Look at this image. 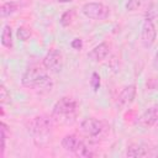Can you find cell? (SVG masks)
I'll return each instance as SVG.
<instances>
[{"label": "cell", "instance_id": "1", "mask_svg": "<svg viewBox=\"0 0 158 158\" xmlns=\"http://www.w3.org/2000/svg\"><path fill=\"white\" fill-rule=\"evenodd\" d=\"M47 72L48 70L44 67L42 68L40 65H32L27 68L22 74L21 83L25 88L28 89H35L40 91H51L54 83Z\"/></svg>", "mask_w": 158, "mask_h": 158}, {"label": "cell", "instance_id": "2", "mask_svg": "<svg viewBox=\"0 0 158 158\" xmlns=\"http://www.w3.org/2000/svg\"><path fill=\"white\" fill-rule=\"evenodd\" d=\"M78 102L69 96H63L59 100L56 101V104L52 107V117L57 121H65L69 122V120H73L77 115Z\"/></svg>", "mask_w": 158, "mask_h": 158}, {"label": "cell", "instance_id": "3", "mask_svg": "<svg viewBox=\"0 0 158 158\" xmlns=\"http://www.w3.org/2000/svg\"><path fill=\"white\" fill-rule=\"evenodd\" d=\"M53 123L54 118L52 115H37L27 122V131L33 137H43L52 131Z\"/></svg>", "mask_w": 158, "mask_h": 158}, {"label": "cell", "instance_id": "4", "mask_svg": "<svg viewBox=\"0 0 158 158\" xmlns=\"http://www.w3.org/2000/svg\"><path fill=\"white\" fill-rule=\"evenodd\" d=\"M81 14L90 20H106L110 16V9L101 2H85L81 6Z\"/></svg>", "mask_w": 158, "mask_h": 158}, {"label": "cell", "instance_id": "5", "mask_svg": "<svg viewBox=\"0 0 158 158\" xmlns=\"http://www.w3.org/2000/svg\"><path fill=\"white\" fill-rule=\"evenodd\" d=\"M42 64L49 73H54V74L59 73L64 65V58H63L62 52L56 48L49 49L43 57Z\"/></svg>", "mask_w": 158, "mask_h": 158}, {"label": "cell", "instance_id": "6", "mask_svg": "<svg viewBox=\"0 0 158 158\" xmlns=\"http://www.w3.org/2000/svg\"><path fill=\"white\" fill-rule=\"evenodd\" d=\"M156 38H157V30H156L154 22L152 21V19L147 17L142 22V27H141V42H142V44L146 48H149L156 42Z\"/></svg>", "mask_w": 158, "mask_h": 158}, {"label": "cell", "instance_id": "7", "mask_svg": "<svg viewBox=\"0 0 158 158\" xmlns=\"http://www.w3.org/2000/svg\"><path fill=\"white\" fill-rule=\"evenodd\" d=\"M80 130L84 135L95 137L102 131V122L95 117H88L80 122Z\"/></svg>", "mask_w": 158, "mask_h": 158}, {"label": "cell", "instance_id": "8", "mask_svg": "<svg viewBox=\"0 0 158 158\" xmlns=\"http://www.w3.org/2000/svg\"><path fill=\"white\" fill-rule=\"evenodd\" d=\"M136 123L141 127H153L158 125V106H152L147 109L136 121Z\"/></svg>", "mask_w": 158, "mask_h": 158}, {"label": "cell", "instance_id": "9", "mask_svg": "<svg viewBox=\"0 0 158 158\" xmlns=\"http://www.w3.org/2000/svg\"><path fill=\"white\" fill-rule=\"evenodd\" d=\"M136 93H137V90H136L135 84L125 86L117 96V106L120 109H125V107L130 106L136 98Z\"/></svg>", "mask_w": 158, "mask_h": 158}, {"label": "cell", "instance_id": "10", "mask_svg": "<svg viewBox=\"0 0 158 158\" xmlns=\"http://www.w3.org/2000/svg\"><path fill=\"white\" fill-rule=\"evenodd\" d=\"M110 53V47L106 42H101L98 46H95L89 53H88V58L93 62H101L104 60Z\"/></svg>", "mask_w": 158, "mask_h": 158}, {"label": "cell", "instance_id": "11", "mask_svg": "<svg viewBox=\"0 0 158 158\" xmlns=\"http://www.w3.org/2000/svg\"><path fill=\"white\" fill-rule=\"evenodd\" d=\"M83 143H84V142H83L80 138H78L75 135H67V136H64V137L62 138V141H60L62 147H63L65 151L73 152V153H75V152L80 148V146H81Z\"/></svg>", "mask_w": 158, "mask_h": 158}, {"label": "cell", "instance_id": "12", "mask_svg": "<svg viewBox=\"0 0 158 158\" xmlns=\"http://www.w3.org/2000/svg\"><path fill=\"white\" fill-rule=\"evenodd\" d=\"M149 154V149L143 143H132L126 149L127 157H146Z\"/></svg>", "mask_w": 158, "mask_h": 158}, {"label": "cell", "instance_id": "13", "mask_svg": "<svg viewBox=\"0 0 158 158\" xmlns=\"http://www.w3.org/2000/svg\"><path fill=\"white\" fill-rule=\"evenodd\" d=\"M1 44L6 48H12L14 41H12V31L9 25H5L1 31Z\"/></svg>", "mask_w": 158, "mask_h": 158}, {"label": "cell", "instance_id": "14", "mask_svg": "<svg viewBox=\"0 0 158 158\" xmlns=\"http://www.w3.org/2000/svg\"><path fill=\"white\" fill-rule=\"evenodd\" d=\"M19 5L16 1H9V2H4L1 6H0V16L4 19V17H7L10 15H12L16 10H17Z\"/></svg>", "mask_w": 158, "mask_h": 158}, {"label": "cell", "instance_id": "15", "mask_svg": "<svg viewBox=\"0 0 158 158\" xmlns=\"http://www.w3.org/2000/svg\"><path fill=\"white\" fill-rule=\"evenodd\" d=\"M74 15H75V11L74 9H70V10H67L65 12L62 14L60 19H59V22L63 27H68L72 22H73V19H74Z\"/></svg>", "mask_w": 158, "mask_h": 158}, {"label": "cell", "instance_id": "16", "mask_svg": "<svg viewBox=\"0 0 158 158\" xmlns=\"http://www.w3.org/2000/svg\"><path fill=\"white\" fill-rule=\"evenodd\" d=\"M16 36H17V38H19L20 41H27V40L31 37V30L27 28V27L21 26V27L17 28Z\"/></svg>", "mask_w": 158, "mask_h": 158}, {"label": "cell", "instance_id": "17", "mask_svg": "<svg viewBox=\"0 0 158 158\" xmlns=\"http://www.w3.org/2000/svg\"><path fill=\"white\" fill-rule=\"evenodd\" d=\"M100 84H101V78L96 72H94L91 74V78H90V86L93 88L94 91H98L100 88Z\"/></svg>", "mask_w": 158, "mask_h": 158}, {"label": "cell", "instance_id": "18", "mask_svg": "<svg viewBox=\"0 0 158 158\" xmlns=\"http://www.w3.org/2000/svg\"><path fill=\"white\" fill-rule=\"evenodd\" d=\"M9 101H10V93L7 91L6 86L4 84H1L0 85V102L4 105L6 102H9Z\"/></svg>", "mask_w": 158, "mask_h": 158}, {"label": "cell", "instance_id": "19", "mask_svg": "<svg viewBox=\"0 0 158 158\" xmlns=\"http://www.w3.org/2000/svg\"><path fill=\"white\" fill-rule=\"evenodd\" d=\"M78 156H80V157H93L94 156V153L90 151V148H88L86 146H85V143H83L81 146H80V148L75 152Z\"/></svg>", "mask_w": 158, "mask_h": 158}, {"label": "cell", "instance_id": "20", "mask_svg": "<svg viewBox=\"0 0 158 158\" xmlns=\"http://www.w3.org/2000/svg\"><path fill=\"white\" fill-rule=\"evenodd\" d=\"M142 4V0H128L126 2V10L127 11H135L137 10Z\"/></svg>", "mask_w": 158, "mask_h": 158}, {"label": "cell", "instance_id": "21", "mask_svg": "<svg viewBox=\"0 0 158 158\" xmlns=\"http://www.w3.org/2000/svg\"><path fill=\"white\" fill-rule=\"evenodd\" d=\"M70 47H72L73 49H75V51H80V49L83 48V40L79 38V37L72 40V42H70Z\"/></svg>", "mask_w": 158, "mask_h": 158}, {"label": "cell", "instance_id": "22", "mask_svg": "<svg viewBox=\"0 0 158 158\" xmlns=\"http://www.w3.org/2000/svg\"><path fill=\"white\" fill-rule=\"evenodd\" d=\"M153 68L158 72V51L156 52V54H154V58H153Z\"/></svg>", "mask_w": 158, "mask_h": 158}, {"label": "cell", "instance_id": "23", "mask_svg": "<svg viewBox=\"0 0 158 158\" xmlns=\"http://www.w3.org/2000/svg\"><path fill=\"white\" fill-rule=\"evenodd\" d=\"M57 1H58V2H63V4H64V2H72L73 0H57Z\"/></svg>", "mask_w": 158, "mask_h": 158}]
</instances>
